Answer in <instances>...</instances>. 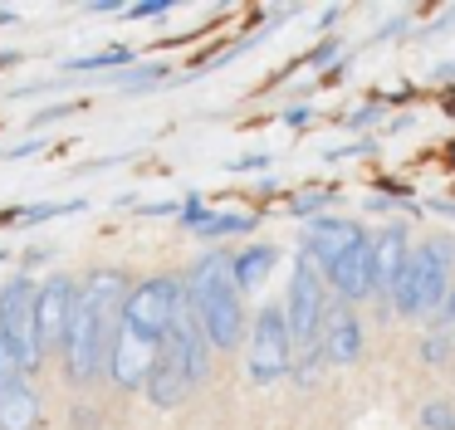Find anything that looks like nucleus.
<instances>
[{
  "instance_id": "1",
  "label": "nucleus",
  "mask_w": 455,
  "mask_h": 430,
  "mask_svg": "<svg viewBox=\"0 0 455 430\" xmlns=\"http://www.w3.org/2000/svg\"><path fill=\"white\" fill-rule=\"evenodd\" d=\"M132 279L123 269H93L89 279H79V299L69 313V332H64V377L74 386H93L108 371L113 332H118L123 303H128Z\"/></svg>"
},
{
  "instance_id": "2",
  "label": "nucleus",
  "mask_w": 455,
  "mask_h": 430,
  "mask_svg": "<svg viewBox=\"0 0 455 430\" xmlns=\"http://www.w3.org/2000/svg\"><path fill=\"white\" fill-rule=\"evenodd\" d=\"M230 259H235V254L220 244V250H206L187 269V303H191L201 332H206V342L216 352H235L240 342L250 338L245 293H240L235 274H230Z\"/></svg>"
},
{
  "instance_id": "3",
  "label": "nucleus",
  "mask_w": 455,
  "mask_h": 430,
  "mask_svg": "<svg viewBox=\"0 0 455 430\" xmlns=\"http://www.w3.org/2000/svg\"><path fill=\"white\" fill-rule=\"evenodd\" d=\"M211 357H216V347L206 342V332H201L191 303L181 299L177 318H172L167 338H162V347H157L152 377H148V386H142L148 401L157 410H177L181 401H191V391L211 377Z\"/></svg>"
},
{
  "instance_id": "4",
  "label": "nucleus",
  "mask_w": 455,
  "mask_h": 430,
  "mask_svg": "<svg viewBox=\"0 0 455 430\" xmlns=\"http://www.w3.org/2000/svg\"><path fill=\"white\" fill-rule=\"evenodd\" d=\"M451 269H455V244L451 240H426L411 244V259H406L402 279L392 289V308L402 318H426V313L445 308L451 299Z\"/></svg>"
},
{
  "instance_id": "5",
  "label": "nucleus",
  "mask_w": 455,
  "mask_h": 430,
  "mask_svg": "<svg viewBox=\"0 0 455 430\" xmlns=\"http://www.w3.org/2000/svg\"><path fill=\"white\" fill-rule=\"evenodd\" d=\"M181 299H187V279H177V274H157V279L132 283L128 303H123V318H118V332L148 342V347H162Z\"/></svg>"
},
{
  "instance_id": "6",
  "label": "nucleus",
  "mask_w": 455,
  "mask_h": 430,
  "mask_svg": "<svg viewBox=\"0 0 455 430\" xmlns=\"http://www.w3.org/2000/svg\"><path fill=\"white\" fill-rule=\"evenodd\" d=\"M35 289H40V279H30V274H15V279L0 283V347H5V362H11L15 377L40 371V347H35Z\"/></svg>"
},
{
  "instance_id": "7",
  "label": "nucleus",
  "mask_w": 455,
  "mask_h": 430,
  "mask_svg": "<svg viewBox=\"0 0 455 430\" xmlns=\"http://www.w3.org/2000/svg\"><path fill=\"white\" fill-rule=\"evenodd\" d=\"M245 377L255 381V386H275V381L294 377V332H289L284 303H265V308L250 318Z\"/></svg>"
},
{
  "instance_id": "8",
  "label": "nucleus",
  "mask_w": 455,
  "mask_h": 430,
  "mask_svg": "<svg viewBox=\"0 0 455 430\" xmlns=\"http://www.w3.org/2000/svg\"><path fill=\"white\" fill-rule=\"evenodd\" d=\"M74 299H79V279H69V274H50L35 289V347H40V367L64 347Z\"/></svg>"
},
{
  "instance_id": "9",
  "label": "nucleus",
  "mask_w": 455,
  "mask_h": 430,
  "mask_svg": "<svg viewBox=\"0 0 455 430\" xmlns=\"http://www.w3.org/2000/svg\"><path fill=\"white\" fill-rule=\"evenodd\" d=\"M372 259H377V299H392L396 279H402L406 259H411V244H406V225H387L382 235H372Z\"/></svg>"
},
{
  "instance_id": "10",
  "label": "nucleus",
  "mask_w": 455,
  "mask_h": 430,
  "mask_svg": "<svg viewBox=\"0 0 455 430\" xmlns=\"http://www.w3.org/2000/svg\"><path fill=\"white\" fill-rule=\"evenodd\" d=\"M44 426V401L30 377L0 386V430H40Z\"/></svg>"
},
{
  "instance_id": "11",
  "label": "nucleus",
  "mask_w": 455,
  "mask_h": 430,
  "mask_svg": "<svg viewBox=\"0 0 455 430\" xmlns=\"http://www.w3.org/2000/svg\"><path fill=\"white\" fill-rule=\"evenodd\" d=\"M367 338H363V322H357L353 308H338L333 303V318H328V332H323V357L328 367H353L363 357Z\"/></svg>"
},
{
  "instance_id": "12",
  "label": "nucleus",
  "mask_w": 455,
  "mask_h": 430,
  "mask_svg": "<svg viewBox=\"0 0 455 430\" xmlns=\"http://www.w3.org/2000/svg\"><path fill=\"white\" fill-rule=\"evenodd\" d=\"M275 259H279L275 244H245V250H240L235 259H230V274H235L240 293L259 289V283L269 279V269H275Z\"/></svg>"
},
{
  "instance_id": "13",
  "label": "nucleus",
  "mask_w": 455,
  "mask_h": 430,
  "mask_svg": "<svg viewBox=\"0 0 455 430\" xmlns=\"http://www.w3.org/2000/svg\"><path fill=\"white\" fill-rule=\"evenodd\" d=\"M250 230H255V215H226V211H211L191 235H196V240H230V235H250Z\"/></svg>"
},
{
  "instance_id": "14",
  "label": "nucleus",
  "mask_w": 455,
  "mask_h": 430,
  "mask_svg": "<svg viewBox=\"0 0 455 430\" xmlns=\"http://www.w3.org/2000/svg\"><path fill=\"white\" fill-rule=\"evenodd\" d=\"M132 64V49L128 44H108L99 54H84V59H64V74H93V68H123Z\"/></svg>"
},
{
  "instance_id": "15",
  "label": "nucleus",
  "mask_w": 455,
  "mask_h": 430,
  "mask_svg": "<svg viewBox=\"0 0 455 430\" xmlns=\"http://www.w3.org/2000/svg\"><path fill=\"white\" fill-rule=\"evenodd\" d=\"M167 74H172L167 64H138V68H128V74L118 78V88L123 93H152L157 84H167Z\"/></svg>"
},
{
  "instance_id": "16",
  "label": "nucleus",
  "mask_w": 455,
  "mask_h": 430,
  "mask_svg": "<svg viewBox=\"0 0 455 430\" xmlns=\"http://www.w3.org/2000/svg\"><path fill=\"white\" fill-rule=\"evenodd\" d=\"M416 420H421L426 430H455V401H451V396L426 401V406H421V416H416Z\"/></svg>"
},
{
  "instance_id": "17",
  "label": "nucleus",
  "mask_w": 455,
  "mask_h": 430,
  "mask_svg": "<svg viewBox=\"0 0 455 430\" xmlns=\"http://www.w3.org/2000/svg\"><path fill=\"white\" fill-rule=\"evenodd\" d=\"M328 201H333V191H323V195H294L289 215H294V220H318V205H328Z\"/></svg>"
},
{
  "instance_id": "18",
  "label": "nucleus",
  "mask_w": 455,
  "mask_h": 430,
  "mask_svg": "<svg viewBox=\"0 0 455 430\" xmlns=\"http://www.w3.org/2000/svg\"><path fill=\"white\" fill-rule=\"evenodd\" d=\"M206 215H211V205L201 201V195H187V201H181V215H177V220H181V230H196Z\"/></svg>"
},
{
  "instance_id": "19",
  "label": "nucleus",
  "mask_w": 455,
  "mask_h": 430,
  "mask_svg": "<svg viewBox=\"0 0 455 430\" xmlns=\"http://www.w3.org/2000/svg\"><path fill=\"white\" fill-rule=\"evenodd\" d=\"M172 10V0H138V5L123 10V20H162Z\"/></svg>"
},
{
  "instance_id": "20",
  "label": "nucleus",
  "mask_w": 455,
  "mask_h": 430,
  "mask_svg": "<svg viewBox=\"0 0 455 430\" xmlns=\"http://www.w3.org/2000/svg\"><path fill=\"white\" fill-rule=\"evenodd\" d=\"M64 113H74V108L69 103H54V108H44V113H35L30 127H44V123H54V117H64Z\"/></svg>"
},
{
  "instance_id": "21",
  "label": "nucleus",
  "mask_w": 455,
  "mask_h": 430,
  "mask_svg": "<svg viewBox=\"0 0 455 430\" xmlns=\"http://www.w3.org/2000/svg\"><path fill=\"white\" fill-rule=\"evenodd\" d=\"M333 54H338V39H323V44H318L314 54L304 59V64H328V59H333Z\"/></svg>"
},
{
  "instance_id": "22",
  "label": "nucleus",
  "mask_w": 455,
  "mask_h": 430,
  "mask_svg": "<svg viewBox=\"0 0 455 430\" xmlns=\"http://www.w3.org/2000/svg\"><path fill=\"white\" fill-rule=\"evenodd\" d=\"M40 137H35V142H20V147H5V162H15V156H35V152H40Z\"/></svg>"
},
{
  "instance_id": "23",
  "label": "nucleus",
  "mask_w": 455,
  "mask_h": 430,
  "mask_svg": "<svg viewBox=\"0 0 455 430\" xmlns=\"http://www.w3.org/2000/svg\"><path fill=\"white\" fill-rule=\"evenodd\" d=\"M259 166H269V156L259 152V156H240L235 166H230V171H259Z\"/></svg>"
},
{
  "instance_id": "24",
  "label": "nucleus",
  "mask_w": 455,
  "mask_h": 430,
  "mask_svg": "<svg viewBox=\"0 0 455 430\" xmlns=\"http://www.w3.org/2000/svg\"><path fill=\"white\" fill-rule=\"evenodd\" d=\"M372 117H382V108H377V103H367L363 113H353V127H367V123H372Z\"/></svg>"
},
{
  "instance_id": "25",
  "label": "nucleus",
  "mask_w": 455,
  "mask_h": 430,
  "mask_svg": "<svg viewBox=\"0 0 455 430\" xmlns=\"http://www.w3.org/2000/svg\"><path fill=\"white\" fill-rule=\"evenodd\" d=\"M308 117H314V113H308V108H289V113H284V123H289V127H304Z\"/></svg>"
},
{
  "instance_id": "26",
  "label": "nucleus",
  "mask_w": 455,
  "mask_h": 430,
  "mask_svg": "<svg viewBox=\"0 0 455 430\" xmlns=\"http://www.w3.org/2000/svg\"><path fill=\"white\" fill-rule=\"evenodd\" d=\"M421 352H426V362H441V357H445V342H441V338H431Z\"/></svg>"
},
{
  "instance_id": "27",
  "label": "nucleus",
  "mask_w": 455,
  "mask_h": 430,
  "mask_svg": "<svg viewBox=\"0 0 455 430\" xmlns=\"http://www.w3.org/2000/svg\"><path fill=\"white\" fill-rule=\"evenodd\" d=\"M11 381H20V377L11 371V362H5V347H0V386H11Z\"/></svg>"
},
{
  "instance_id": "28",
  "label": "nucleus",
  "mask_w": 455,
  "mask_h": 430,
  "mask_svg": "<svg viewBox=\"0 0 455 430\" xmlns=\"http://www.w3.org/2000/svg\"><path fill=\"white\" fill-rule=\"evenodd\" d=\"M441 318L451 322V332H455V289H451V299H445V308H441Z\"/></svg>"
},
{
  "instance_id": "29",
  "label": "nucleus",
  "mask_w": 455,
  "mask_h": 430,
  "mask_svg": "<svg viewBox=\"0 0 455 430\" xmlns=\"http://www.w3.org/2000/svg\"><path fill=\"white\" fill-rule=\"evenodd\" d=\"M15 20H20L15 10H0V25H15Z\"/></svg>"
}]
</instances>
